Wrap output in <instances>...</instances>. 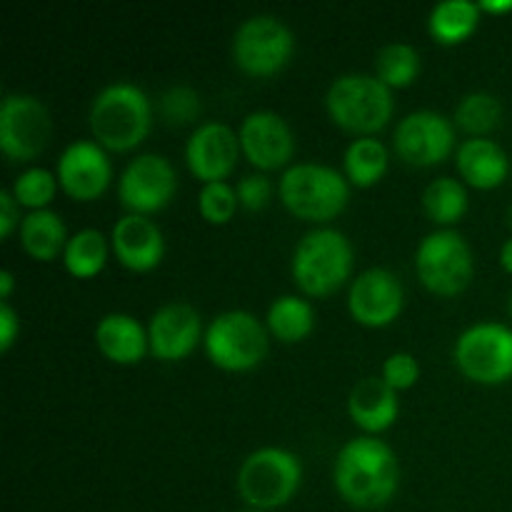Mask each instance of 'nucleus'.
Here are the masks:
<instances>
[{"instance_id":"f257e3e1","label":"nucleus","mask_w":512,"mask_h":512,"mask_svg":"<svg viewBox=\"0 0 512 512\" xmlns=\"http://www.w3.org/2000/svg\"><path fill=\"white\" fill-rule=\"evenodd\" d=\"M333 480L343 500L355 508H383L398 490L400 465L388 443L373 435H360L340 448Z\"/></svg>"},{"instance_id":"f03ea898","label":"nucleus","mask_w":512,"mask_h":512,"mask_svg":"<svg viewBox=\"0 0 512 512\" xmlns=\"http://www.w3.org/2000/svg\"><path fill=\"white\" fill-rule=\"evenodd\" d=\"M153 108L140 85L118 80L95 95L90 105V130L105 150H133L150 133Z\"/></svg>"},{"instance_id":"7ed1b4c3","label":"nucleus","mask_w":512,"mask_h":512,"mask_svg":"<svg viewBox=\"0 0 512 512\" xmlns=\"http://www.w3.org/2000/svg\"><path fill=\"white\" fill-rule=\"evenodd\" d=\"M325 108L335 125L360 138L378 133L393 115V90L370 73H345L330 83Z\"/></svg>"},{"instance_id":"20e7f679","label":"nucleus","mask_w":512,"mask_h":512,"mask_svg":"<svg viewBox=\"0 0 512 512\" xmlns=\"http://www.w3.org/2000/svg\"><path fill=\"white\" fill-rule=\"evenodd\" d=\"M280 200L293 215L313 223H325L340 215L350 200L345 173L325 163L288 165L280 178Z\"/></svg>"},{"instance_id":"39448f33","label":"nucleus","mask_w":512,"mask_h":512,"mask_svg":"<svg viewBox=\"0 0 512 512\" xmlns=\"http://www.w3.org/2000/svg\"><path fill=\"white\" fill-rule=\"evenodd\" d=\"M353 245L335 228H315L300 238L293 253V278L308 295H330L353 273Z\"/></svg>"},{"instance_id":"423d86ee","label":"nucleus","mask_w":512,"mask_h":512,"mask_svg":"<svg viewBox=\"0 0 512 512\" xmlns=\"http://www.w3.org/2000/svg\"><path fill=\"white\" fill-rule=\"evenodd\" d=\"M303 465L285 448L253 450L238 470V493L253 510L280 508L300 488Z\"/></svg>"},{"instance_id":"0eeeda50","label":"nucleus","mask_w":512,"mask_h":512,"mask_svg":"<svg viewBox=\"0 0 512 512\" xmlns=\"http://www.w3.org/2000/svg\"><path fill=\"white\" fill-rule=\"evenodd\" d=\"M203 343L218 368L250 370L268 353V330L248 310H225L210 320Z\"/></svg>"},{"instance_id":"6e6552de","label":"nucleus","mask_w":512,"mask_h":512,"mask_svg":"<svg viewBox=\"0 0 512 512\" xmlns=\"http://www.w3.org/2000/svg\"><path fill=\"white\" fill-rule=\"evenodd\" d=\"M415 270L433 293L458 295L473 280V250L458 230H433L415 250Z\"/></svg>"},{"instance_id":"1a4fd4ad","label":"nucleus","mask_w":512,"mask_h":512,"mask_svg":"<svg viewBox=\"0 0 512 512\" xmlns=\"http://www.w3.org/2000/svg\"><path fill=\"white\" fill-rule=\"evenodd\" d=\"M460 373L483 385H498L512 378V328L483 320L460 333L453 350Z\"/></svg>"},{"instance_id":"9d476101","label":"nucleus","mask_w":512,"mask_h":512,"mask_svg":"<svg viewBox=\"0 0 512 512\" xmlns=\"http://www.w3.org/2000/svg\"><path fill=\"white\" fill-rule=\"evenodd\" d=\"M295 35L278 15H250L233 35V60L248 75H273L288 65Z\"/></svg>"},{"instance_id":"9b49d317","label":"nucleus","mask_w":512,"mask_h":512,"mask_svg":"<svg viewBox=\"0 0 512 512\" xmlns=\"http://www.w3.org/2000/svg\"><path fill=\"white\" fill-rule=\"evenodd\" d=\"M53 120L40 98L10 93L0 103V148L10 160H33L48 145Z\"/></svg>"},{"instance_id":"f8f14e48","label":"nucleus","mask_w":512,"mask_h":512,"mask_svg":"<svg viewBox=\"0 0 512 512\" xmlns=\"http://www.w3.org/2000/svg\"><path fill=\"white\" fill-rule=\"evenodd\" d=\"M178 175L165 155L140 153L125 165L118 183V200L125 210L138 215L163 210L173 200Z\"/></svg>"},{"instance_id":"ddd939ff","label":"nucleus","mask_w":512,"mask_h":512,"mask_svg":"<svg viewBox=\"0 0 512 512\" xmlns=\"http://www.w3.org/2000/svg\"><path fill=\"white\" fill-rule=\"evenodd\" d=\"M393 145L410 165L443 163L455 148V123L438 110H413L395 128Z\"/></svg>"},{"instance_id":"4468645a","label":"nucleus","mask_w":512,"mask_h":512,"mask_svg":"<svg viewBox=\"0 0 512 512\" xmlns=\"http://www.w3.org/2000/svg\"><path fill=\"white\" fill-rule=\"evenodd\" d=\"M58 183L70 198L95 200L108 190L113 165L98 140H73L55 165Z\"/></svg>"},{"instance_id":"2eb2a0df","label":"nucleus","mask_w":512,"mask_h":512,"mask_svg":"<svg viewBox=\"0 0 512 512\" xmlns=\"http://www.w3.org/2000/svg\"><path fill=\"white\" fill-rule=\"evenodd\" d=\"M405 305V290L398 275L388 268H368L353 280L348 293V308L358 323L370 328L390 325Z\"/></svg>"},{"instance_id":"dca6fc26","label":"nucleus","mask_w":512,"mask_h":512,"mask_svg":"<svg viewBox=\"0 0 512 512\" xmlns=\"http://www.w3.org/2000/svg\"><path fill=\"white\" fill-rule=\"evenodd\" d=\"M240 150H243L240 138L230 125L208 120V123H200L185 143V160L195 178L203 183H215L233 173Z\"/></svg>"},{"instance_id":"f3484780","label":"nucleus","mask_w":512,"mask_h":512,"mask_svg":"<svg viewBox=\"0 0 512 512\" xmlns=\"http://www.w3.org/2000/svg\"><path fill=\"white\" fill-rule=\"evenodd\" d=\"M238 138L245 158L260 170L283 168L295 153V135L288 120L273 110H255L245 115Z\"/></svg>"},{"instance_id":"a211bd4d","label":"nucleus","mask_w":512,"mask_h":512,"mask_svg":"<svg viewBox=\"0 0 512 512\" xmlns=\"http://www.w3.org/2000/svg\"><path fill=\"white\" fill-rule=\"evenodd\" d=\"M203 323L200 313L190 303L175 300L153 313L148 325L150 353L160 360H180L198 345Z\"/></svg>"},{"instance_id":"6ab92c4d","label":"nucleus","mask_w":512,"mask_h":512,"mask_svg":"<svg viewBox=\"0 0 512 512\" xmlns=\"http://www.w3.org/2000/svg\"><path fill=\"white\" fill-rule=\"evenodd\" d=\"M110 243H113L120 263L130 270H138V273L153 270L165 255L163 230L148 215L128 213L118 218V223L113 225V233H110Z\"/></svg>"},{"instance_id":"aec40b11","label":"nucleus","mask_w":512,"mask_h":512,"mask_svg":"<svg viewBox=\"0 0 512 512\" xmlns=\"http://www.w3.org/2000/svg\"><path fill=\"white\" fill-rule=\"evenodd\" d=\"M348 410L355 425L368 433H383L398 418V390L390 388L383 375H368L350 390Z\"/></svg>"},{"instance_id":"412c9836","label":"nucleus","mask_w":512,"mask_h":512,"mask_svg":"<svg viewBox=\"0 0 512 512\" xmlns=\"http://www.w3.org/2000/svg\"><path fill=\"white\" fill-rule=\"evenodd\" d=\"M455 165L460 170V178L480 190L498 188L510 173L508 153L490 138L463 140L455 153Z\"/></svg>"},{"instance_id":"4be33fe9","label":"nucleus","mask_w":512,"mask_h":512,"mask_svg":"<svg viewBox=\"0 0 512 512\" xmlns=\"http://www.w3.org/2000/svg\"><path fill=\"white\" fill-rule=\"evenodd\" d=\"M95 343H98L100 353L105 358L120 365L138 363L150 348L148 330L140 325V320H135L128 313L105 315L98 328H95Z\"/></svg>"},{"instance_id":"5701e85b","label":"nucleus","mask_w":512,"mask_h":512,"mask_svg":"<svg viewBox=\"0 0 512 512\" xmlns=\"http://www.w3.org/2000/svg\"><path fill=\"white\" fill-rule=\"evenodd\" d=\"M68 230L55 210H30L20 223V243L35 260H55L68 245Z\"/></svg>"},{"instance_id":"b1692460","label":"nucleus","mask_w":512,"mask_h":512,"mask_svg":"<svg viewBox=\"0 0 512 512\" xmlns=\"http://www.w3.org/2000/svg\"><path fill=\"white\" fill-rule=\"evenodd\" d=\"M480 23V5L473 0H443L430 10L428 30L438 43L455 45L475 33Z\"/></svg>"},{"instance_id":"393cba45","label":"nucleus","mask_w":512,"mask_h":512,"mask_svg":"<svg viewBox=\"0 0 512 512\" xmlns=\"http://www.w3.org/2000/svg\"><path fill=\"white\" fill-rule=\"evenodd\" d=\"M268 330L283 343H298L308 338L315 325V310L300 295H280L270 303L265 315Z\"/></svg>"},{"instance_id":"a878e982","label":"nucleus","mask_w":512,"mask_h":512,"mask_svg":"<svg viewBox=\"0 0 512 512\" xmlns=\"http://www.w3.org/2000/svg\"><path fill=\"white\" fill-rule=\"evenodd\" d=\"M388 160V148L375 135L353 140L343 155L345 178L358 188H368L383 178L385 170H388Z\"/></svg>"},{"instance_id":"bb28decb","label":"nucleus","mask_w":512,"mask_h":512,"mask_svg":"<svg viewBox=\"0 0 512 512\" xmlns=\"http://www.w3.org/2000/svg\"><path fill=\"white\" fill-rule=\"evenodd\" d=\"M105 260H108V238L95 228L70 235L63 250L65 268L75 278H93L105 268Z\"/></svg>"},{"instance_id":"cd10ccee","label":"nucleus","mask_w":512,"mask_h":512,"mask_svg":"<svg viewBox=\"0 0 512 512\" xmlns=\"http://www.w3.org/2000/svg\"><path fill=\"white\" fill-rule=\"evenodd\" d=\"M453 120L473 138H485L490 130L503 123V103L498 95L488 93V90H473L460 98Z\"/></svg>"},{"instance_id":"c85d7f7f","label":"nucleus","mask_w":512,"mask_h":512,"mask_svg":"<svg viewBox=\"0 0 512 512\" xmlns=\"http://www.w3.org/2000/svg\"><path fill=\"white\" fill-rule=\"evenodd\" d=\"M423 208L428 218L438 225H453L468 210V188L460 180L443 175L428 183L423 190Z\"/></svg>"},{"instance_id":"c756f323","label":"nucleus","mask_w":512,"mask_h":512,"mask_svg":"<svg viewBox=\"0 0 512 512\" xmlns=\"http://www.w3.org/2000/svg\"><path fill=\"white\" fill-rule=\"evenodd\" d=\"M420 73V53L410 43H388L375 55V75L393 88H405Z\"/></svg>"},{"instance_id":"7c9ffc66","label":"nucleus","mask_w":512,"mask_h":512,"mask_svg":"<svg viewBox=\"0 0 512 512\" xmlns=\"http://www.w3.org/2000/svg\"><path fill=\"white\" fill-rule=\"evenodd\" d=\"M55 190H58V175L33 165V168L23 170V173L15 178L10 193H13L15 200H18L20 205H25V208L43 210L48 208L50 200L55 198Z\"/></svg>"},{"instance_id":"2f4dec72","label":"nucleus","mask_w":512,"mask_h":512,"mask_svg":"<svg viewBox=\"0 0 512 512\" xmlns=\"http://www.w3.org/2000/svg\"><path fill=\"white\" fill-rule=\"evenodd\" d=\"M198 208L208 223L223 225L238 210V193H235L233 185H228L225 180H215V183H203L198 193Z\"/></svg>"},{"instance_id":"473e14b6","label":"nucleus","mask_w":512,"mask_h":512,"mask_svg":"<svg viewBox=\"0 0 512 512\" xmlns=\"http://www.w3.org/2000/svg\"><path fill=\"white\" fill-rule=\"evenodd\" d=\"M200 110H203L200 95L190 85H173L160 98V113H163V118L170 125L193 123L200 115Z\"/></svg>"},{"instance_id":"72a5a7b5","label":"nucleus","mask_w":512,"mask_h":512,"mask_svg":"<svg viewBox=\"0 0 512 512\" xmlns=\"http://www.w3.org/2000/svg\"><path fill=\"white\" fill-rule=\"evenodd\" d=\"M420 378V365L415 360V355L410 353H393L385 358L383 363V380L393 390H408L413 388L415 380Z\"/></svg>"},{"instance_id":"f704fd0d","label":"nucleus","mask_w":512,"mask_h":512,"mask_svg":"<svg viewBox=\"0 0 512 512\" xmlns=\"http://www.w3.org/2000/svg\"><path fill=\"white\" fill-rule=\"evenodd\" d=\"M235 193H238V203L248 210H260L270 203L273 198V183H270L268 175L253 173L240 178V183L235 185Z\"/></svg>"},{"instance_id":"c9c22d12","label":"nucleus","mask_w":512,"mask_h":512,"mask_svg":"<svg viewBox=\"0 0 512 512\" xmlns=\"http://www.w3.org/2000/svg\"><path fill=\"white\" fill-rule=\"evenodd\" d=\"M20 223H23V218H20V203L15 200V195L10 190H0V235L8 238L15 225L20 228Z\"/></svg>"},{"instance_id":"e433bc0d","label":"nucleus","mask_w":512,"mask_h":512,"mask_svg":"<svg viewBox=\"0 0 512 512\" xmlns=\"http://www.w3.org/2000/svg\"><path fill=\"white\" fill-rule=\"evenodd\" d=\"M18 333H20L18 315H15V310L10 308L8 300H3V303H0V350H8Z\"/></svg>"},{"instance_id":"4c0bfd02","label":"nucleus","mask_w":512,"mask_h":512,"mask_svg":"<svg viewBox=\"0 0 512 512\" xmlns=\"http://www.w3.org/2000/svg\"><path fill=\"white\" fill-rule=\"evenodd\" d=\"M478 5L485 13H508L512 10V0H480Z\"/></svg>"},{"instance_id":"58836bf2","label":"nucleus","mask_w":512,"mask_h":512,"mask_svg":"<svg viewBox=\"0 0 512 512\" xmlns=\"http://www.w3.org/2000/svg\"><path fill=\"white\" fill-rule=\"evenodd\" d=\"M13 273L10 270H0V298L8 300L10 293H13Z\"/></svg>"},{"instance_id":"ea45409f","label":"nucleus","mask_w":512,"mask_h":512,"mask_svg":"<svg viewBox=\"0 0 512 512\" xmlns=\"http://www.w3.org/2000/svg\"><path fill=\"white\" fill-rule=\"evenodd\" d=\"M500 265H503L508 273H512V238H508L500 248Z\"/></svg>"},{"instance_id":"a19ab883","label":"nucleus","mask_w":512,"mask_h":512,"mask_svg":"<svg viewBox=\"0 0 512 512\" xmlns=\"http://www.w3.org/2000/svg\"><path fill=\"white\" fill-rule=\"evenodd\" d=\"M508 225L512 228V205L508 208Z\"/></svg>"},{"instance_id":"79ce46f5","label":"nucleus","mask_w":512,"mask_h":512,"mask_svg":"<svg viewBox=\"0 0 512 512\" xmlns=\"http://www.w3.org/2000/svg\"><path fill=\"white\" fill-rule=\"evenodd\" d=\"M510 315H512V295H510Z\"/></svg>"},{"instance_id":"37998d69","label":"nucleus","mask_w":512,"mask_h":512,"mask_svg":"<svg viewBox=\"0 0 512 512\" xmlns=\"http://www.w3.org/2000/svg\"><path fill=\"white\" fill-rule=\"evenodd\" d=\"M243 512H260V510H243Z\"/></svg>"}]
</instances>
